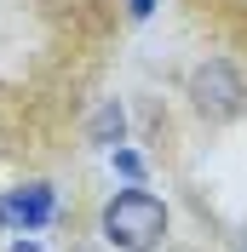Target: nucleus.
Here are the masks:
<instances>
[{"label":"nucleus","mask_w":247,"mask_h":252,"mask_svg":"<svg viewBox=\"0 0 247 252\" xmlns=\"http://www.w3.org/2000/svg\"><path fill=\"white\" fill-rule=\"evenodd\" d=\"M98 229H104L109 247H121V252H155L167 241V206L155 201L150 189L132 184V189H121V195H109Z\"/></svg>","instance_id":"nucleus-1"},{"label":"nucleus","mask_w":247,"mask_h":252,"mask_svg":"<svg viewBox=\"0 0 247 252\" xmlns=\"http://www.w3.org/2000/svg\"><path fill=\"white\" fill-rule=\"evenodd\" d=\"M242 97H247V86H242V75H236L224 58H207L190 75V103H196L207 121H230V115H242Z\"/></svg>","instance_id":"nucleus-2"},{"label":"nucleus","mask_w":247,"mask_h":252,"mask_svg":"<svg viewBox=\"0 0 247 252\" xmlns=\"http://www.w3.org/2000/svg\"><path fill=\"white\" fill-rule=\"evenodd\" d=\"M58 218V195H52V184H17L0 195V223L12 229V235H35V229H46V223Z\"/></svg>","instance_id":"nucleus-3"},{"label":"nucleus","mask_w":247,"mask_h":252,"mask_svg":"<svg viewBox=\"0 0 247 252\" xmlns=\"http://www.w3.org/2000/svg\"><path fill=\"white\" fill-rule=\"evenodd\" d=\"M86 138H92L98 149H115V143L126 138V109H121V103H115V97H109L104 109L92 115V126H86Z\"/></svg>","instance_id":"nucleus-4"},{"label":"nucleus","mask_w":247,"mask_h":252,"mask_svg":"<svg viewBox=\"0 0 247 252\" xmlns=\"http://www.w3.org/2000/svg\"><path fill=\"white\" fill-rule=\"evenodd\" d=\"M109 160H115V172H121L126 184H144V155H132V149H121V143H115V149H109Z\"/></svg>","instance_id":"nucleus-5"},{"label":"nucleus","mask_w":247,"mask_h":252,"mask_svg":"<svg viewBox=\"0 0 247 252\" xmlns=\"http://www.w3.org/2000/svg\"><path fill=\"white\" fill-rule=\"evenodd\" d=\"M126 12H132V17H138V23H144V17L155 12V0H132V6H126Z\"/></svg>","instance_id":"nucleus-6"},{"label":"nucleus","mask_w":247,"mask_h":252,"mask_svg":"<svg viewBox=\"0 0 247 252\" xmlns=\"http://www.w3.org/2000/svg\"><path fill=\"white\" fill-rule=\"evenodd\" d=\"M12 252H46V247H41V241H23V235H17V241H12Z\"/></svg>","instance_id":"nucleus-7"}]
</instances>
